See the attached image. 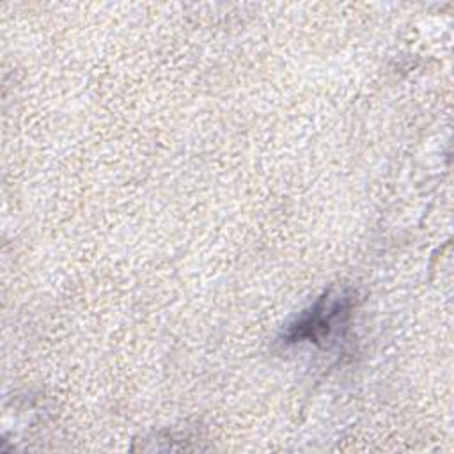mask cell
Masks as SVG:
<instances>
[{"label":"cell","instance_id":"1","mask_svg":"<svg viewBox=\"0 0 454 454\" xmlns=\"http://www.w3.org/2000/svg\"><path fill=\"white\" fill-rule=\"evenodd\" d=\"M353 310V294L349 291L330 289L305 309L284 332L286 344L312 342L326 344L342 328H346Z\"/></svg>","mask_w":454,"mask_h":454}]
</instances>
